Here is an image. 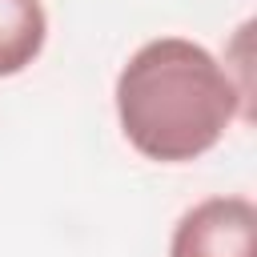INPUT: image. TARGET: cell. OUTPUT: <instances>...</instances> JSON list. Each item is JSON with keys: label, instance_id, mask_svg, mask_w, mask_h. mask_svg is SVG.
Instances as JSON below:
<instances>
[{"label": "cell", "instance_id": "cell-2", "mask_svg": "<svg viewBox=\"0 0 257 257\" xmlns=\"http://www.w3.org/2000/svg\"><path fill=\"white\" fill-rule=\"evenodd\" d=\"M169 257H257V205L241 193L197 201L181 213Z\"/></svg>", "mask_w": 257, "mask_h": 257}, {"label": "cell", "instance_id": "cell-3", "mask_svg": "<svg viewBox=\"0 0 257 257\" xmlns=\"http://www.w3.org/2000/svg\"><path fill=\"white\" fill-rule=\"evenodd\" d=\"M48 40V12L40 0H0V76L24 72Z\"/></svg>", "mask_w": 257, "mask_h": 257}, {"label": "cell", "instance_id": "cell-1", "mask_svg": "<svg viewBox=\"0 0 257 257\" xmlns=\"http://www.w3.org/2000/svg\"><path fill=\"white\" fill-rule=\"evenodd\" d=\"M112 100L124 141L145 161L185 165L221 145L245 92L205 44L157 36L124 60Z\"/></svg>", "mask_w": 257, "mask_h": 257}]
</instances>
